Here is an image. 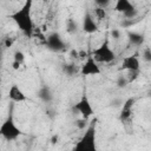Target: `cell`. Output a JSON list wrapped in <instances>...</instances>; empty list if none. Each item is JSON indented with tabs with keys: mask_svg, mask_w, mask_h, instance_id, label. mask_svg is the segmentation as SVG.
<instances>
[{
	"mask_svg": "<svg viewBox=\"0 0 151 151\" xmlns=\"http://www.w3.org/2000/svg\"><path fill=\"white\" fill-rule=\"evenodd\" d=\"M32 6L33 2L31 0L25 1L20 8L14 11L8 17L9 19L13 20V22L18 26V28L28 38L33 35V31H34V22L32 19Z\"/></svg>",
	"mask_w": 151,
	"mask_h": 151,
	"instance_id": "cell-1",
	"label": "cell"
},
{
	"mask_svg": "<svg viewBox=\"0 0 151 151\" xmlns=\"http://www.w3.org/2000/svg\"><path fill=\"white\" fill-rule=\"evenodd\" d=\"M96 119L92 120L88 127L85 130L83 136L76 142L72 151H99L97 144V130H96Z\"/></svg>",
	"mask_w": 151,
	"mask_h": 151,
	"instance_id": "cell-2",
	"label": "cell"
},
{
	"mask_svg": "<svg viewBox=\"0 0 151 151\" xmlns=\"http://www.w3.org/2000/svg\"><path fill=\"white\" fill-rule=\"evenodd\" d=\"M22 133L24 132L17 125V123H15V120L13 118V114L9 113L8 117L0 125V134H1V137L7 142H14L20 136H22Z\"/></svg>",
	"mask_w": 151,
	"mask_h": 151,
	"instance_id": "cell-3",
	"label": "cell"
},
{
	"mask_svg": "<svg viewBox=\"0 0 151 151\" xmlns=\"http://www.w3.org/2000/svg\"><path fill=\"white\" fill-rule=\"evenodd\" d=\"M92 57L98 63H103V64H111L117 58L116 52L112 50L107 40H104L99 46H97L92 51Z\"/></svg>",
	"mask_w": 151,
	"mask_h": 151,
	"instance_id": "cell-4",
	"label": "cell"
},
{
	"mask_svg": "<svg viewBox=\"0 0 151 151\" xmlns=\"http://www.w3.org/2000/svg\"><path fill=\"white\" fill-rule=\"evenodd\" d=\"M72 111L85 119H90L94 114V109H93L88 97L85 94L72 106Z\"/></svg>",
	"mask_w": 151,
	"mask_h": 151,
	"instance_id": "cell-5",
	"label": "cell"
},
{
	"mask_svg": "<svg viewBox=\"0 0 151 151\" xmlns=\"http://www.w3.org/2000/svg\"><path fill=\"white\" fill-rule=\"evenodd\" d=\"M45 45L47 50L54 53H59L66 50V41L59 32H51L45 40Z\"/></svg>",
	"mask_w": 151,
	"mask_h": 151,
	"instance_id": "cell-6",
	"label": "cell"
},
{
	"mask_svg": "<svg viewBox=\"0 0 151 151\" xmlns=\"http://www.w3.org/2000/svg\"><path fill=\"white\" fill-rule=\"evenodd\" d=\"M101 73V68L98 64V61L92 57H87L86 60L80 66V74L84 77H91V76H99Z\"/></svg>",
	"mask_w": 151,
	"mask_h": 151,
	"instance_id": "cell-7",
	"label": "cell"
},
{
	"mask_svg": "<svg viewBox=\"0 0 151 151\" xmlns=\"http://www.w3.org/2000/svg\"><path fill=\"white\" fill-rule=\"evenodd\" d=\"M81 29L87 33V34H93L96 32H98L99 27H98V22L94 20V17L92 15L91 12L86 11L83 15V20H81Z\"/></svg>",
	"mask_w": 151,
	"mask_h": 151,
	"instance_id": "cell-8",
	"label": "cell"
},
{
	"mask_svg": "<svg viewBox=\"0 0 151 151\" xmlns=\"http://www.w3.org/2000/svg\"><path fill=\"white\" fill-rule=\"evenodd\" d=\"M120 68L126 72H139L140 71V60L137 55H126L122 59Z\"/></svg>",
	"mask_w": 151,
	"mask_h": 151,
	"instance_id": "cell-9",
	"label": "cell"
},
{
	"mask_svg": "<svg viewBox=\"0 0 151 151\" xmlns=\"http://www.w3.org/2000/svg\"><path fill=\"white\" fill-rule=\"evenodd\" d=\"M8 98L13 103H24V101H26L28 99L27 96L25 94V92L17 84H12L11 85V87L8 90Z\"/></svg>",
	"mask_w": 151,
	"mask_h": 151,
	"instance_id": "cell-10",
	"label": "cell"
},
{
	"mask_svg": "<svg viewBox=\"0 0 151 151\" xmlns=\"http://www.w3.org/2000/svg\"><path fill=\"white\" fill-rule=\"evenodd\" d=\"M37 97L39 98V100L44 104H51L54 99V93L52 91V88L48 86V85H41L38 91H37Z\"/></svg>",
	"mask_w": 151,
	"mask_h": 151,
	"instance_id": "cell-11",
	"label": "cell"
},
{
	"mask_svg": "<svg viewBox=\"0 0 151 151\" xmlns=\"http://www.w3.org/2000/svg\"><path fill=\"white\" fill-rule=\"evenodd\" d=\"M127 41H129V45L131 46H136V47H139V46H143L144 42H145V37L143 33H139V32H136V31H129L127 34Z\"/></svg>",
	"mask_w": 151,
	"mask_h": 151,
	"instance_id": "cell-12",
	"label": "cell"
},
{
	"mask_svg": "<svg viewBox=\"0 0 151 151\" xmlns=\"http://www.w3.org/2000/svg\"><path fill=\"white\" fill-rule=\"evenodd\" d=\"M61 72L66 77H74L77 74H80V66H78L74 61L64 63L61 65Z\"/></svg>",
	"mask_w": 151,
	"mask_h": 151,
	"instance_id": "cell-13",
	"label": "cell"
},
{
	"mask_svg": "<svg viewBox=\"0 0 151 151\" xmlns=\"http://www.w3.org/2000/svg\"><path fill=\"white\" fill-rule=\"evenodd\" d=\"M134 104V99L133 98H129L127 100L124 101L123 106H122V111H120V120H127L131 117L132 113V107Z\"/></svg>",
	"mask_w": 151,
	"mask_h": 151,
	"instance_id": "cell-14",
	"label": "cell"
},
{
	"mask_svg": "<svg viewBox=\"0 0 151 151\" xmlns=\"http://www.w3.org/2000/svg\"><path fill=\"white\" fill-rule=\"evenodd\" d=\"M79 28H80V25H79V22L76 19H73V18L66 19V21H65V29H66V32L68 34H76L79 31Z\"/></svg>",
	"mask_w": 151,
	"mask_h": 151,
	"instance_id": "cell-15",
	"label": "cell"
},
{
	"mask_svg": "<svg viewBox=\"0 0 151 151\" xmlns=\"http://www.w3.org/2000/svg\"><path fill=\"white\" fill-rule=\"evenodd\" d=\"M132 6H134L131 1L129 0H117L114 2V11L119 12L120 14H124L126 11H129Z\"/></svg>",
	"mask_w": 151,
	"mask_h": 151,
	"instance_id": "cell-16",
	"label": "cell"
},
{
	"mask_svg": "<svg viewBox=\"0 0 151 151\" xmlns=\"http://www.w3.org/2000/svg\"><path fill=\"white\" fill-rule=\"evenodd\" d=\"M122 15H123L124 20L132 21V20H134V19L138 18V15H139V11H138V8H137L136 6H132L129 11H126V12H125L124 14H122Z\"/></svg>",
	"mask_w": 151,
	"mask_h": 151,
	"instance_id": "cell-17",
	"label": "cell"
},
{
	"mask_svg": "<svg viewBox=\"0 0 151 151\" xmlns=\"http://www.w3.org/2000/svg\"><path fill=\"white\" fill-rule=\"evenodd\" d=\"M129 84H130V83H129V80H127V77L124 76V74H119V76L116 78V86H117L118 88H125V87H127Z\"/></svg>",
	"mask_w": 151,
	"mask_h": 151,
	"instance_id": "cell-18",
	"label": "cell"
},
{
	"mask_svg": "<svg viewBox=\"0 0 151 151\" xmlns=\"http://www.w3.org/2000/svg\"><path fill=\"white\" fill-rule=\"evenodd\" d=\"M74 126L78 129V130H86L87 127H88V119H85V118H81V117H79V118H77L76 120H74Z\"/></svg>",
	"mask_w": 151,
	"mask_h": 151,
	"instance_id": "cell-19",
	"label": "cell"
},
{
	"mask_svg": "<svg viewBox=\"0 0 151 151\" xmlns=\"http://www.w3.org/2000/svg\"><path fill=\"white\" fill-rule=\"evenodd\" d=\"M25 54H24V52L22 51H15L14 53H13V61L14 63H18V64H20V65H22L24 64V61H25Z\"/></svg>",
	"mask_w": 151,
	"mask_h": 151,
	"instance_id": "cell-20",
	"label": "cell"
},
{
	"mask_svg": "<svg viewBox=\"0 0 151 151\" xmlns=\"http://www.w3.org/2000/svg\"><path fill=\"white\" fill-rule=\"evenodd\" d=\"M94 17H96L98 20H105V18L107 17L106 9H104V8H99V7H96V8H94Z\"/></svg>",
	"mask_w": 151,
	"mask_h": 151,
	"instance_id": "cell-21",
	"label": "cell"
},
{
	"mask_svg": "<svg viewBox=\"0 0 151 151\" xmlns=\"http://www.w3.org/2000/svg\"><path fill=\"white\" fill-rule=\"evenodd\" d=\"M123 104H124V101H123V99L119 98V97H114L113 99H111V100L109 101V106H110V107H113V109L122 107Z\"/></svg>",
	"mask_w": 151,
	"mask_h": 151,
	"instance_id": "cell-22",
	"label": "cell"
},
{
	"mask_svg": "<svg viewBox=\"0 0 151 151\" xmlns=\"http://www.w3.org/2000/svg\"><path fill=\"white\" fill-rule=\"evenodd\" d=\"M142 59L145 63H151V47H144L143 48Z\"/></svg>",
	"mask_w": 151,
	"mask_h": 151,
	"instance_id": "cell-23",
	"label": "cell"
},
{
	"mask_svg": "<svg viewBox=\"0 0 151 151\" xmlns=\"http://www.w3.org/2000/svg\"><path fill=\"white\" fill-rule=\"evenodd\" d=\"M112 2L110 1V0H96L94 1V5H96V7H99V8H104V9H106L110 5H111Z\"/></svg>",
	"mask_w": 151,
	"mask_h": 151,
	"instance_id": "cell-24",
	"label": "cell"
},
{
	"mask_svg": "<svg viewBox=\"0 0 151 151\" xmlns=\"http://www.w3.org/2000/svg\"><path fill=\"white\" fill-rule=\"evenodd\" d=\"M110 35H111V38L113 40H119L122 38V32L118 28H112L111 32H110Z\"/></svg>",
	"mask_w": 151,
	"mask_h": 151,
	"instance_id": "cell-25",
	"label": "cell"
},
{
	"mask_svg": "<svg viewBox=\"0 0 151 151\" xmlns=\"http://www.w3.org/2000/svg\"><path fill=\"white\" fill-rule=\"evenodd\" d=\"M126 77H127L129 83H132V81H134L139 77V72H127Z\"/></svg>",
	"mask_w": 151,
	"mask_h": 151,
	"instance_id": "cell-26",
	"label": "cell"
},
{
	"mask_svg": "<svg viewBox=\"0 0 151 151\" xmlns=\"http://www.w3.org/2000/svg\"><path fill=\"white\" fill-rule=\"evenodd\" d=\"M70 57H71L72 59H79L81 55H80V52H79V51H77L76 48H73V50L70 51Z\"/></svg>",
	"mask_w": 151,
	"mask_h": 151,
	"instance_id": "cell-27",
	"label": "cell"
},
{
	"mask_svg": "<svg viewBox=\"0 0 151 151\" xmlns=\"http://www.w3.org/2000/svg\"><path fill=\"white\" fill-rule=\"evenodd\" d=\"M20 66H21V65H20V64H18V63H14V61L12 63V67H13L14 70H19V68H20Z\"/></svg>",
	"mask_w": 151,
	"mask_h": 151,
	"instance_id": "cell-28",
	"label": "cell"
},
{
	"mask_svg": "<svg viewBox=\"0 0 151 151\" xmlns=\"http://www.w3.org/2000/svg\"><path fill=\"white\" fill-rule=\"evenodd\" d=\"M12 45V39L11 38H7L6 39V47H9Z\"/></svg>",
	"mask_w": 151,
	"mask_h": 151,
	"instance_id": "cell-29",
	"label": "cell"
},
{
	"mask_svg": "<svg viewBox=\"0 0 151 151\" xmlns=\"http://www.w3.org/2000/svg\"><path fill=\"white\" fill-rule=\"evenodd\" d=\"M147 96H149V98H150V100H151V91L147 93Z\"/></svg>",
	"mask_w": 151,
	"mask_h": 151,
	"instance_id": "cell-30",
	"label": "cell"
}]
</instances>
